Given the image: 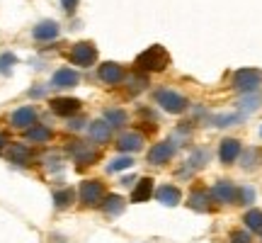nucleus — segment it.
Returning a JSON list of instances; mask_svg holds the SVG:
<instances>
[{
    "label": "nucleus",
    "mask_w": 262,
    "mask_h": 243,
    "mask_svg": "<svg viewBox=\"0 0 262 243\" xmlns=\"http://www.w3.org/2000/svg\"><path fill=\"white\" fill-rule=\"evenodd\" d=\"M168 61H170L168 51L160 47V44H156V47L146 49V51L136 58V68L143 71V73H158V71H165Z\"/></svg>",
    "instance_id": "obj_1"
},
{
    "label": "nucleus",
    "mask_w": 262,
    "mask_h": 243,
    "mask_svg": "<svg viewBox=\"0 0 262 243\" xmlns=\"http://www.w3.org/2000/svg\"><path fill=\"white\" fill-rule=\"evenodd\" d=\"M153 97H156V103L170 114H182L185 110H187V100H185V95H180L178 90L158 88V90L153 93Z\"/></svg>",
    "instance_id": "obj_2"
},
{
    "label": "nucleus",
    "mask_w": 262,
    "mask_h": 243,
    "mask_svg": "<svg viewBox=\"0 0 262 243\" xmlns=\"http://www.w3.org/2000/svg\"><path fill=\"white\" fill-rule=\"evenodd\" d=\"M262 83V73L260 71H255V68H243V71H238L233 75V85L235 90H241V93H255V88Z\"/></svg>",
    "instance_id": "obj_3"
},
{
    "label": "nucleus",
    "mask_w": 262,
    "mask_h": 243,
    "mask_svg": "<svg viewBox=\"0 0 262 243\" xmlns=\"http://www.w3.org/2000/svg\"><path fill=\"white\" fill-rule=\"evenodd\" d=\"M68 58H71V64H75V66H90L95 58H97V49H95V44H90V42H78V44L71 47Z\"/></svg>",
    "instance_id": "obj_4"
},
{
    "label": "nucleus",
    "mask_w": 262,
    "mask_h": 243,
    "mask_svg": "<svg viewBox=\"0 0 262 243\" xmlns=\"http://www.w3.org/2000/svg\"><path fill=\"white\" fill-rule=\"evenodd\" d=\"M102 195H104V185L100 180H85L80 185V202H83V207L100 205Z\"/></svg>",
    "instance_id": "obj_5"
},
{
    "label": "nucleus",
    "mask_w": 262,
    "mask_h": 243,
    "mask_svg": "<svg viewBox=\"0 0 262 243\" xmlns=\"http://www.w3.org/2000/svg\"><path fill=\"white\" fill-rule=\"evenodd\" d=\"M211 197L219 205H233V202H238V187L233 183H228V180H219L211 187Z\"/></svg>",
    "instance_id": "obj_6"
},
{
    "label": "nucleus",
    "mask_w": 262,
    "mask_h": 243,
    "mask_svg": "<svg viewBox=\"0 0 262 243\" xmlns=\"http://www.w3.org/2000/svg\"><path fill=\"white\" fill-rule=\"evenodd\" d=\"M172 156H175V144H172V141H160V144H156V146L148 151V163L163 166V163H168Z\"/></svg>",
    "instance_id": "obj_7"
},
{
    "label": "nucleus",
    "mask_w": 262,
    "mask_h": 243,
    "mask_svg": "<svg viewBox=\"0 0 262 243\" xmlns=\"http://www.w3.org/2000/svg\"><path fill=\"white\" fill-rule=\"evenodd\" d=\"M241 153H243V151H241V141L238 139H224L219 144V158H221V163H226V166L235 163V158H238Z\"/></svg>",
    "instance_id": "obj_8"
},
{
    "label": "nucleus",
    "mask_w": 262,
    "mask_h": 243,
    "mask_svg": "<svg viewBox=\"0 0 262 243\" xmlns=\"http://www.w3.org/2000/svg\"><path fill=\"white\" fill-rule=\"evenodd\" d=\"M10 121H12V127H17V129H29V127L37 121V110H34V107H17L15 112L10 114Z\"/></svg>",
    "instance_id": "obj_9"
},
{
    "label": "nucleus",
    "mask_w": 262,
    "mask_h": 243,
    "mask_svg": "<svg viewBox=\"0 0 262 243\" xmlns=\"http://www.w3.org/2000/svg\"><path fill=\"white\" fill-rule=\"evenodd\" d=\"M71 156L75 158V163H78L80 168H85L88 163H95V160L100 158V153H97V151H93L88 144H78V141L71 146Z\"/></svg>",
    "instance_id": "obj_10"
},
{
    "label": "nucleus",
    "mask_w": 262,
    "mask_h": 243,
    "mask_svg": "<svg viewBox=\"0 0 262 243\" xmlns=\"http://www.w3.org/2000/svg\"><path fill=\"white\" fill-rule=\"evenodd\" d=\"M189 207L194 212H214V197H211V192H206V190H194L189 195Z\"/></svg>",
    "instance_id": "obj_11"
},
{
    "label": "nucleus",
    "mask_w": 262,
    "mask_h": 243,
    "mask_svg": "<svg viewBox=\"0 0 262 243\" xmlns=\"http://www.w3.org/2000/svg\"><path fill=\"white\" fill-rule=\"evenodd\" d=\"M49 105H51V110H54L56 114H61V117L78 114V110H80V103H78L75 97H54Z\"/></svg>",
    "instance_id": "obj_12"
},
{
    "label": "nucleus",
    "mask_w": 262,
    "mask_h": 243,
    "mask_svg": "<svg viewBox=\"0 0 262 243\" xmlns=\"http://www.w3.org/2000/svg\"><path fill=\"white\" fill-rule=\"evenodd\" d=\"M32 37L37 39V42H51V39L58 37V25L54 22V19H44V22L34 25V29H32Z\"/></svg>",
    "instance_id": "obj_13"
},
{
    "label": "nucleus",
    "mask_w": 262,
    "mask_h": 243,
    "mask_svg": "<svg viewBox=\"0 0 262 243\" xmlns=\"http://www.w3.org/2000/svg\"><path fill=\"white\" fill-rule=\"evenodd\" d=\"M97 75L102 78L104 83H122L124 80V68L119 64H112V61H107V64H102L100 68H97Z\"/></svg>",
    "instance_id": "obj_14"
},
{
    "label": "nucleus",
    "mask_w": 262,
    "mask_h": 243,
    "mask_svg": "<svg viewBox=\"0 0 262 243\" xmlns=\"http://www.w3.org/2000/svg\"><path fill=\"white\" fill-rule=\"evenodd\" d=\"M143 146V136L136 134V131H124L119 141H117V149L122 151V153H129V151H141Z\"/></svg>",
    "instance_id": "obj_15"
},
{
    "label": "nucleus",
    "mask_w": 262,
    "mask_h": 243,
    "mask_svg": "<svg viewBox=\"0 0 262 243\" xmlns=\"http://www.w3.org/2000/svg\"><path fill=\"white\" fill-rule=\"evenodd\" d=\"M156 197H158L160 205L175 207V205H180V199H182V192H180L175 185H163L158 192H156Z\"/></svg>",
    "instance_id": "obj_16"
},
{
    "label": "nucleus",
    "mask_w": 262,
    "mask_h": 243,
    "mask_svg": "<svg viewBox=\"0 0 262 243\" xmlns=\"http://www.w3.org/2000/svg\"><path fill=\"white\" fill-rule=\"evenodd\" d=\"M150 195H153V180L141 178L131 192V202H146V199H150Z\"/></svg>",
    "instance_id": "obj_17"
},
{
    "label": "nucleus",
    "mask_w": 262,
    "mask_h": 243,
    "mask_svg": "<svg viewBox=\"0 0 262 243\" xmlns=\"http://www.w3.org/2000/svg\"><path fill=\"white\" fill-rule=\"evenodd\" d=\"M206 158H209V153H206V149H196L194 153H192V156H189L187 166H185V168H182V173H180V175H189V173H194V170L204 168Z\"/></svg>",
    "instance_id": "obj_18"
},
{
    "label": "nucleus",
    "mask_w": 262,
    "mask_h": 243,
    "mask_svg": "<svg viewBox=\"0 0 262 243\" xmlns=\"http://www.w3.org/2000/svg\"><path fill=\"white\" fill-rule=\"evenodd\" d=\"M51 83L56 85V88H73V85L78 83V73H75V71H71V68H61V71H56V73H54Z\"/></svg>",
    "instance_id": "obj_19"
},
{
    "label": "nucleus",
    "mask_w": 262,
    "mask_h": 243,
    "mask_svg": "<svg viewBox=\"0 0 262 243\" xmlns=\"http://www.w3.org/2000/svg\"><path fill=\"white\" fill-rule=\"evenodd\" d=\"M90 136H93L95 141L104 144V141L112 139V127H110L107 121H93V124H90Z\"/></svg>",
    "instance_id": "obj_20"
},
{
    "label": "nucleus",
    "mask_w": 262,
    "mask_h": 243,
    "mask_svg": "<svg viewBox=\"0 0 262 243\" xmlns=\"http://www.w3.org/2000/svg\"><path fill=\"white\" fill-rule=\"evenodd\" d=\"M262 105V95L260 93H245L241 100H238V107L241 112H255L257 107Z\"/></svg>",
    "instance_id": "obj_21"
},
{
    "label": "nucleus",
    "mask_w": 262,
    "mask_h": 243,
    "mask_svg": "<svg viewBox=\"0 0 262 243\" xmlns=\"http://www.w3.org/2000/svg\"><path fill=\"white\" fill-rule=\"evenodd\" d=\"M73 199H75V192L71 190V187L56 190V192H54V207H56V209H68V207L73 205Z\"/></svg>",
    "instance_id": "obj_22"
},
{
    "label": "nucleus",
    "mask_w": 262,
    "mask_h": 243,
    "mask_svg": "<svg viewBox=\"0 0 262 243\" xmlns=\"http://www.w3.org/2000/svg\"><path fill=\"white\" fill-rule=\"evenodd\" d=\"M25 134H27V139L34 141V144H44V141L51 139V131H49L47 127H41V124H32Z\"/></svg>",
    "instance_id": "obj_23"
},
{
    "label": "nucleus",
    "mask_w": 262,
    "mask_h": 243,
    "mask_svg": "<svg viewBox=\"0 0 262 243\" xmlns=\"http://www.w3.org/2000/svg\"><path fill=\"white\" fill-rule=\"evenodd\" d=\"M243 221L250 231H260L262 234V209H248L243 216Z\"/></svg>",
    "instance_id": "obj_24"
},
{
    "label": "nucleus",
    "mask_w": 262,
    "mask_h": 243,
    "mask_svg": "<svg viewBox=\"0 0 262 243\" xmlns=\"http://www.w3.org/2000/svg\"><path fill=\"white\" fill-rule=\"evenodd\" d=\"M122 207H124V199L119 195L104 197V202H102L104 214H119V212H122Z\"/></svg>",
    "instance_id": "obj_25"
},
{
    "label": "nucleus",
    "mask_w": 262,
    "mask_h": 243,
    "mask_svg": "<svg viewBox=\"0 0 262 243\" xmlns=\"http://www.w3.org/2000/svg\"><path fill=\"white\" fill-rule=\"evenodd\" d=\"M10 160L12 163H17V166H25V163H29V151L25 149V146H19V144H15V146H10Z\"/></svg>",
    "instance_id": "obj_26"
},
{
    "label": "nucleus",
    "mask_w": 262,
    "mask_h": 243,
    "mask_svg": "<svg viewBox=\"0 0 262 243\" xmlns=\"http://www.w3.org/2000/svg\"><path fill=\"white\" fill-rule=\"evenodd\" d=\"M104 121L110 124V127H122V124H126V112H122V110H107L104 112Z\"/></svg>",
    "instance_id": "obj_27"
},
{
    "label": "nucleus",
    "mask_w": 262,
    "mask_h": 243,
    "mask_svg": "<svg viewBox=\"0 0 262 243\" xmlns=\"http://www.w3.org/2000/svg\"><path fill=\"white\" fill-rule=\"evenodd\" d=\"M134 166V158L131 156H122V158H114L112 163H110V173H119V170H126V168H131Z\"/></svg>",
    "instance_id": "obj_28"
},
{
    "label": "nucleus",
    "mask_w": 262,
    "mask_h": 243,
    "mask_svg": "<svg viewBox=\"0 0 262 243\" xmlns=\"http://www.w3.org/2000/svg\"><path fill=\"white\" fill-rule=\"evenodd\" d=\"M15 54L12 51H5V54H0V73H5L8 75L10 71H12V66H15Z\"/></svg>",
    "instance_id": "obj_29"
},
{
    "label": "nucleus",
    "mask_w": 262,
    "mask_h": 243,
    "mask_svg": "<svg viewBox=\"0 0 262 243\" xmlns=\"http://www.w3.org/2000/svg\"><path fill=\"white\" fill-rule=\"evenodd\" d=\"M257 160H260V156H257V149H248L243 153V168L253 170L255 166H257Z\"/></svg>",
    "instance_id": "obj_30"
},
{
    "label": "nucleus",
    "mask_w": 262,
    "mask_h": 243,
    "mask_svg": "<svg viewBox=\"0 0 262 243\" xmlns=\"http://www.w3.org/2000/svg\"><path fill=\"white\" fill-rule=\"evenodd\" d=\"M231 243H253V236H250V231L235 229V231H231Z\"/></svg>",
    "instance_id": "obj_31"
},
{
    "label": "nucleus",
    "mask_w": 262,
    "mask_h": 243,
    "mask_svg": "<svg viewBox=\"0 0 262 243\" xmlns=\"http://www.w3.org/2000/svg\"><path fill=\"white\" fill-rule=\"evenodd\" d=\"M253 199H255L253 187H241V190H238V202H241V205H253Z\"/></svg>",
    "instance_id": "obj_32"
},
{
    "label": "nucleus",
    "mask_w": 262,
    "mask_h": 243,
    "mask_svg": "<svg viewBox=\"0 0 262 243\" xmlns=\"http://www.w3.org/2000/svg\"><path fill=\"white\" fill-rule=\"evenodd\" d=\"M241 117L238 114H226V117H214V124L216 127H231V124H238Z\"/></svg>",
    "instance_id": "obj_33"
},
{
    "label": "nucleus",
    "mask_w": 262,
    "mask_h": 243,
    "mask_svg": "<svg viewBox=\"0 0 262 243\" xmlns=\"http://www.w3.org/2000/svg\"><path fill=\"white\" fill-rule=\"evenodd\" d=\"M61 3H63V10L68 15H73L75 8H78V0H61Z\"/></svg>",
    "instance_id": "obj_34"
},
{
    "label": "nucleus",
    "mask_w": 262,
    "mask_h": 243,
    "mask_svg": "<svg viewBox=\"0 0 262 243\" xmlns=\"http://www.w3.org/2000/svg\"><path fill=\"white\" fill-rule=\"evenodd\" d=\"M5 146H8V134L0 131V151H5Z\"/></svg>",
    "instance_id": "obj_35"
},
{
    "label": "nucleus",
    "mask_w": 262,
    "mask_h": 243,
    "mask_svg": "<svg viewBox=\"0 0 262 243\" xmlns=\"http://www.w3.org/2000/svg\"><path fill=\"white\" fill-rule=\"evenodd\" d=\"M260 134H262V129H260Z\"/></svg>",
    "instance_id": "obj_36"
}]
</instances>
